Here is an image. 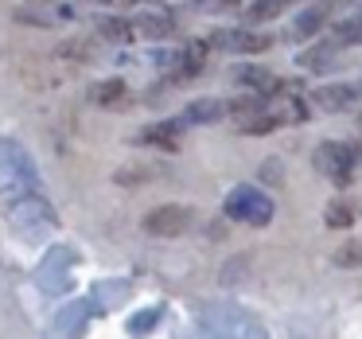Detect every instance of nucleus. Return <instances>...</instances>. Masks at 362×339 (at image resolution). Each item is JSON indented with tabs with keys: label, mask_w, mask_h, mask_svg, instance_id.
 Wrapping results in <instances>:
<instances>
[{
	"label": "nucleus",
	"mask_w": 362,
	"mask_h": 339,
	"mask_svg": "<svg viewBox=\"0 0 362 339\" xmlns=\"http://www.w3.org/2000/svg\"><path fill=\"white\" fill-rule=\"evenodd\" d=\"M354 164H358V149L346 141H323L320 149H315V172L327 176L331 183H351L354 176Z\"/></svg>",
	"instance_id": "2"
},
{
	"label": "nucleus",
	"mask_w": 362,
	"mask_h": 339,
	"mask_svg": "<svg viewBox=\"0 0 362 339\" xmlns=\"http://www.w3.org/2000/svg\"><path fill=\"white\" fill-rule=\"evenodd\" d=\"M152 176H156V168H148V164H125V168L113 172V180L129 188V183H144V180H152Z\"/></svg>",
	"instance_id": "17"
},
{
	"label": "nucleus",
	"mask_w": 362,
	"mask_h": 339,
	"mask_svg": "<svg viewBox=\"0 0 362 339\" xmlns=\"http://www.w3.org/2000/svg\"><path fill=\"white\" fill-rule=\"evenodd\" d=\"M265 180L269 183H281V164H276V160H269V164H265Z\"/></svg>",
	"instance_id": "21"
},
{
	"label": "nucleus",
	"mask_w": 362,
	"mask_h": 339,
	"mask_svg": "<svg viewBox=\"0 0 362 339\" xmlns=\"http://www.w3.org/2000/svg\"><path fill=\"white\" fill-rule=\"evenodd\" d=\"M234 82L238 86H245L250 94H261V98H273L281 94V79H276L273 71H265V67H238L234 71Z\"/></svg>",
	"instance_id": "10"
},
{
	"label": "nucleus",
	"mask_w": 362,
	"mask_h": 339,
	"mask_svg": "<svg viewBox=\"0 0 362 339\" xmlns=\"http://www.w3.org/2000/svg\"><path fill=\"white\" fill-rule=\"evenodd\" d=\"M141 226H144V234H152V238H183L195 226V211L183 207V203H164V207L144 214Z\"/></svg>",
	"instance_id": "4"
},
{
	"label": "nucleus",
	"mask_w": 362,
	"mask_h": 339,
	"mask_svg": "<svg viewBox=\"0 0 362 339\" xmlns=\"http://www.w3.org/2000/svg\"><path fill=\"white\" fill-rule=\"evenodd\" d=\"M195 4H206V8H230V4H238V0H195Z\"/></svg>",
	"instance_id": "22"
},
{
	"label": "nucleus",
	"mask_w": 362,
	"mask_h": 339,
	"mask_svg": "<svg viewBox=\"0 0 362 339\" xmlns=\"http://www.w3.org/2000/svg\"><path fill=\"white\" fill-rule=\"evenodd\" d=\"M323 222H327L331 230H346V226L354 222V211H351L346 203H331L327 214H323Z\"/></svg>",
	"instance_id": "18"
},
{
	"label": "nucleus",
	"mask_w": 362,
	"mask_h": 339,
	"mask_svg": "<svg viewBox=\"0 0 362 339\" xmlns=\"http://www.w3.org/2000/svg\"><path fill=\"white\" fill-rule=\"evenodd\" d=\"M226 117V102H218V98H199V102H191L187 110H183V125H214V121Z\"/></svg>",
	"instance_id": "12"
},
{
	"label": "nucleus",
	"mask_w": 362,
	"mask_h": 339,
	"mask_svg": "<svg viewBox=\"0 0 362 339\" xmlns=\"http://www.w3.org/2000/svg\"><path fill=\"white\" fill-rule=\"evenodd\" d=\"M226 214L234 222H245V226H265L273 219V203L257 188H234L226 195Z\"/></svg>",
	"instance_id": "3"
},
{
	"label": "nucleus",
	"mask_w": 362,
	"mask_h": 339,
	"mask_svg": "<svg viewBox=\"0 0 362 339\" xmlns=\"http://www.w3.org/2000/svg\"><path fill=\"white\" fill-rule=\"evenodd\" d=\"M183 121L180 117H172V121H152V125H144L141 133L133 137L136 144H152V149H168V152H175L180 149V141H183Z\"/></svg>",
	"instance_id": "8"
},
{
	"label": "nucleus",
	"mask_w": 362,
	"mask_h": 339,
	"mask_svg": "<svg viewBox=\"0 0 362 339\" xmlns=\"http://www.w3.org/2000/svg\"><path fill=\"white\" fill-rule=\"evenodd\" d=\"M90 4H110V8H136V4H152V0H90Z\"/></svg>",
	"instance_id": "20"
},
{
	"label": "nucleus",
	"mask_w": 362,
	"mask_h": 339,
	"mask_svg": "<svg viewBox=\"0 0 362 339\" xmlns=\"http://www.w3.org/2000/svg\"><path fill=\"white\" fill-rule=\"evenodd\" d=\"M358 129H362V125H358Z\"/></svg>",
	"instance_id": "23"
},
{
	"label": "nucleus",
	"mask_w": 362,
	"mask_h": 339,
	"mask_svg": "<svg viewBox=\"0 0 362 339\" xmlns=\"http://www.w3.org/2000/svg\"><path fill=\"white\" fill-rule=\"evenodd\" d=\"M175 32L172 12H141V16H102L98 35L113 43H136V40H168Z\"/></svg>",
	"instance_id": "1"
},
{
	"label": "nucleus",
	"mask_w": 362,
	"mask_h": 339,
	"mask_svg": "<svg viewBox=\"0 0 362 339\" xmlns=\"http://www.w3.org/2000/svg\"><path fill=\"white\" fill-rule=\"evenodd\" d=\"M206 47H218L226 55H261V51L273 47V40L261 32H250V28H214L206 35Z\"/></svg>",
	"instance_id": "5"
},
{
	"label": "nucleus",
	"mask_w": 362,
	"mask_h": 339,
	"mask_svg": "<svg viewBox=\"0 0 362 339\" xmlns=\"http://www.w3.org/2000/svg\"><path fill=\"white\" fill-rule=\"evenodd\" d=\"M335 261L339 265H354V261H362V246H346V250H339Z\"/></svg>",
	"instance_id": "19"
},
{
	"label": "nucleus",
	"mask_w": 362,
	"mask_h": 339,
	"mask_svg": "<svg viewBox=\"0 0 362 339\" xmlns=\"http://www.w3.org/2000/svg\"><path fill=\"white\" fill-rule=\"evenodd\" d=\"M12 16L20 24H32V28H55V24L74 20V8L63 4V0H24V4H16Z\"/></svg>",
	"instance_id": "6"
},
{
	"label": "nucleus",
	"mask_w": 362,
	"mask_h": 339,
	"mask_svg": "<svg viewBox=\"0 0 362 339\" xmlns=\"http://www.w3.org/2000/svg\"><path fill=\"white\" fill-rule=\"evenodd\" d=\"M323 28V8H308L304 16L292 24V40H308V35H315Z\"/></svg>",
	"instance_id": "16"
},
{
	"label": "nucleus",
	"mask_w": 362,
	"mask_h": 339,
	"mask_svg": "<svg viewBox=\"0 0 362 339\" xmlns=\"http://www.w3.org/2000/svg\"><path fill=\"white\" fill-rule=\"evenodd\" d=\"M331 43H335V47H354V43H362V12L339 20V24L331 28Z\"/></svg>",
	"instance_id": "14"
},
{
	"label": "nucleus",
	"mask_w": 362,
	"mask_h": 339,
	"mask_svg": "<svg viewBox=\"0 0 362 339\" xmlns=\"http://www.w3.org/2000/svg\"><path fill=\"white\" fill-rule=\"evenodd\" d=\"M362 98V86H351V82H331V86H315L308 94V102L323 113H339V110H351L354 102Z\"/></svg>",
	"instance_id": "7"
},
{
	"label": "nucleus",
	"mask_w": 362,
	"mask_h": 339,
	"mask_svg": "<svg viewBox=\"0 0 362 339\" xmlns=\"http://www.w3.org/2000/svg\"><path fill=\"white\" fill-rule=\"evenodd\" d=\"M335 43H315V47H308L304 51V55H300V67H308V71H323V67H327L331 63V59H335Z\"/></svg>",
	"instance_id": "15"
},
{
	"label": "nucleus",
	"mask_w": 362,
	"mask_h": 339,
	"mask_svg": "<svg viewBox=\"0 0 362 339\" xmlns=\"http://www.w3.org/2000/svg\"><path fill=\"white\" fill-rule=\"evenodd\" d=\"M86 98L98 105V110H113V113H117L121 105H125V98H129V86L121 79H105V82H94Z\"/></svg>",
	"instance_id": "11"
},
{
	"label": "nucleus",
	"mask_w": 362,
	"mask_h": 339,
	"mask_svg": "<svg viewBox=\"0 0 362 339\" xmlns=\"http://www.w3.org/2000/svg\"><path fill=\"white\" fill-rule=\"evenodd\" d=\"M288 8H292V0H250L245 4V20L250 24H269V20L284 16Z\"/></svg>",
	"instance_id": "13"
},
{
	"label": "nucleus",
	"mask_w": 362,
	"mask_h": 339,
	"mask_svg": "<svg viewBox=\"0 0 362 339\" xmlns=\"http://www.w3.org/2000/svg\"><path fill=\"white\" fill-rule=\"evenodd\" d=\"M206 40H195V43H187V47L180 51V55H175V67H172V74H168V79L175 82V86H183V82H191L195 79L199 71H203V63H206Z\"/></svg>",
	"instance_id": "9"
}]
</instances>
